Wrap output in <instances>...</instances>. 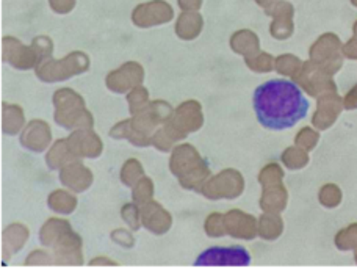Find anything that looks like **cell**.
<instances>
[{
  "label": "cell",
  "mask_w": 357,
  "mask_h": 268,
  "mask_svg": "<svg viewBox=\"0 0 357 268\" xmlns=\"http://www.w3.org/2000/svg\"><path fill=\"white\" fill-rule=\"evenodd\" d=\"M251 254L243 246H213L202 251L195 265H250Z\"/></svg>",
  "instance_id": "2"
},
{
  "label": "cell",
  "mask_w": 357,
  "mask_h": 268,
  "mask_svg": "<svg viewBox=\"0 0 357 268\" xmlns=\"http://www.w3.org/2000/svg\"><path fill=\"white\" fill-rule=\"evenodd\" d=\"M256 118L268 131H287L309 113V99L295 82L287 79L266 80L252 96Z\"/></svg>",
  "instance_id": "1"
}]
</instances>
